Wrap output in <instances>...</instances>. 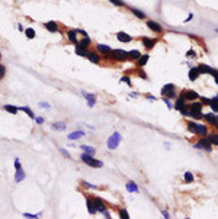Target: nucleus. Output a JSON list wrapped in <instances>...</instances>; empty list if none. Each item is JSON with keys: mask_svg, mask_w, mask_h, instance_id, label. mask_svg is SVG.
<instances>
[{"mask_svg": "<svg viewBox=\"0 0 218 219\" xmlns=\"http://www.w3.org/2000/svg\"><path fill=\"white\" fill-rule=\"evenodd\" d=\"M4 74H6V67L0 64V80H2V79L4 77Z\"/></svg>", "mask_w": 218, "mask_h": 219, "instance_id": "42", "label": "nucleus"}, {"mask_svg": "<svg viewBox=\"0 0 218 219\" xmlns=\"http://www.w3.org/2000/svg\"><path fill=\"white\" fill-rule=\"evenodd\" d=\"M82 94H83L86 99H87V105L89 107H92V106H95V103H96V97L93 96V94H89V93L86 92H82Z\"/></svg>", "mask_w": 218, "mask_h": 219, "instance_id": "21", "label": "nucleus"}, {"mask_svg": "<svg viewBox=\"0 0 218 219\" xmlns=\"http://www.w3.org/2000/svg\"><path fill=\"white\" fill-rule=\"evenodd\" d=\"M83 135H84L83 131H74V132H72V134L68 135V139H70V141H74V139L82 138Z\"/></svg>", "mask_w": 218, "mask_h": 219, "instance_id": "26", "label": "nucleus"}, {"mask_svg": "<svg viewBox=\"0 0 218 219\" xmlns=\"http://www.w3.org/2000/svg\"><path fill=\"white\" fill-rule=\"evenodd\" d=\"M126 189H128V192H131V193H137V192H138V186L135 184L134 181H128V183H126Z\"/></svg>", "mask_w": 218, "mask_h": 219, "instance_id": "27", "label": "nucleus"}, {"mask_svg": "<svg viewBox=\"0 0 218 219\" xmlns=\"http://www.w3.org/2000/svg\"><path fill=\"white\" fill-rule=\"evenodd\" d=\"M0 60H2V54H0Z\"/></svg>", "mask_w": 218, "mask_h": 219, "instance_id": "55", "label": "nucleus"}, {"mask_svg": "<svg viewBox=\"0 0 218 219\" xmlns=\"http://www.w3.org/2000/svg\"><path fill=\"white\" fill-rule=\"evenodd\" d=\"M102 213H103V216H105L106 219H111V218H112V216H111V213L108 212V209H105V211L102 212Z\"/></svg>", "mask_w": 218, "mask_h": 219, "instance_id": "45", "label": "nucleus"}, {"mask_svg": "<svg viewBox=\"0 0 218 219\" xmlns=\"http://www.w3.org/2000/svg\"><path fill=\"white\" fill-rule=\"evenodd\" d=\"M198 71H199V74H211V73H212V68L205 65V64H201V65L198 67Z\"/></svg>", "mask_w": 218, "mask_h": 219, "instance_id": "22", "label": "nucleus"}, {"mask_svg": "<svg viewBox=\"0 0 218 219\" xmlns=\"http://www.w3.org/2000/svg\"><path fill=\"white\" fill-rule=\"evenodd\" d=\"M141 41H143V45L146 46V50H151V48L156 45V42H157L159 39H157V38H146V36H144Z\"/></svg>", "mask_w": 218, "mask_h": 219, "instance_id": "8", "label": "nucleus"}, {"mask_svg": "<svg viewBox=\"0 0 218 219\" xmlns=\"http://www.w3.org/2000/svg\"><path fill=\"white\" fill-rule=\"evenodd\" d=\"M147 26L150 28L151 31H154V32H157V34H160V32H163V29H161V26L157 23V22L154 21H147Z\"/></svg>", "mask_w": 218, "mask_h": 219, "instance_id": "13", "label": "nucleus"}, {"mask_svg": "<svg viewBox=\"0 0 218 219\" xmlns=\"http://www.w3.org/2000/svg\"><path fill=\"white\" fill-rule=\"evenodd\" d=\"M186 55H188V57H193V55H195V52L191 50V51H188V54H186Z\"/></svg>", "mask_w": 218, "mask_h": 219, "instance_id": "52", "label": "nucleus"}, {"mask_svg": "<svg viewBox=\"0 0 218 219\" xmlns=\"http://www.w3.org/2000/svg\"><path fill=\"white\" fill-rule=\"evenodd\" d=\"M93 202H95V206H96V211L97 212H103L106 209V206H105V203H103V200L102 199H99V198H95L93 199Z\"/></svg>", "mask_w": 218, "mask_h": 219, "instance_id": "17", "label": "nucleus"}, {"mask_svg": "<svg viewBox=\"0 0 218 219\" xmlns=\"http://www.w3.org/2000/svg\"><path fill=\"white\" fill-rule=\"evenodd\" d=\"M108 57H111L115 61H126L128 60V52L124 50H112Z\"/></svg>", "mask_w": 218, "mask_h": 219, "instance_id": "3", "label": "nucleus"}, {"mask_svg": "<svg viewBox=\"0 0 218 219\" xmlns=\"http://www.w3.org/2000/svg\"><path fill=\"white\" fill-rule=\"evenodd\" d=\"M148 58H150V55L148 54H144V55H141L138 60H137V67L138 68H143L144 65L147 64V61H148Z\"/></svg>", "mask_w": 218, "mask_h": 219, "instance_id": "20", "label": "nucleus"}, {"mask_svg": "<svg viewBox=\"0 0 218 219\" xmlns=\"http://www.w3.org/2000/svg\"><path fill=\"white\" fill-rule=\"evenodd\" d=\"M25 32V35H26V38L28 39H34L35 38V31L32 29V28H28L26 31H23Z\"/></svg>", "mask_w": 218, "mask_h": 219, "instance_id": "36", "label": "nucleus"}, {"mask_svg": "<svg viewBox=\"0 0 218 219\" xmlns=\"http://www.w3.org/2000/svg\"><path fill=\"white\" fill-rule=\"evenodd\" d=\"M86 58H87L89 61L95 63V64H99V63H101V57H99L96 52H93V51H87V54H86Z\"/></svg>", "mask_w": 218, "mask_h": 219, "instance_id": "10", "label": "nucleus"}, {"mask_svg": "<svg viewBox=\"0 0 218 219\" xmlns=\"http://www.w3.org/2000/svg\"><path fill=\"white\" fill-rule=\"evenodd\" d=\"M25 218H39V215H31V213H23Z\"/></svg>", "mask_w": 218, "mask_h": 219, "instance_id": "48", "label": "nucleus"}, {"mask_svg": "<svg viewBox=\"0 0 218 219\" xmlns=\"http://www.w3.org/2000/svg\"><path fill=\"white\" fill-rule=\"evenodd\" d=\"M96 50H97V52H99V54L105 55V57H108V55L111 54V51H112L108 45H102V44H99V45L96 46Z\"/></svg>", "mask_w": 218, "mask_h": 219, "instance_id": "16", "label": "nucleus"}, {"mask_svg": "<svg viewBox=\"0 0 218 219\" xmlns=\"http://www.w3.org/2000/svg\"><path fill=\"white\" fill-rule=\"evenodd\" d=\"M185 181H186V183H192L193 181V176H192V173H185Z\"/></svg>", "mask_w": 218, "mask_h": 219, "instance_id": "39", "label": "nucleus"}, {"mask_svg": "<svg viewBox=\"0 0 218 219\" xmlns=\"http://www.w3.org/2000/svg\"><path fill=\"white\" fill-rule=\"evenodd\" d=\"M210 106H211V109H212V112H218V99L217 97H215V99H211Z\"/></svg>", "mask_w": 218, "mask_h": 219, "instance_id": "35", "label": "nucleus"}, {"mask_svg": "<svg viewBox=\"0 0 218 219\" xmlns=\"http://www.w3.org/2000/svg\"><path fill=\"white\" fill-rule=\"evenodd\" d=\"M202 105L198 102H193L191 106H188V115L186 116H192L195 119H201L202 118Z\"/></svg>", "mask_w": 218, "mask_h": 219, "instance_id": "2", "label": "nucleus"}, {"mask_svg": "<svg viewBox=\"0 0 218 219\" xmlns=\"http://www.w3.org/2000/svg\"><path fill=\"white\" fill-rule=\"evenodd\" d=\"M201 100H202V103H204V105H210V100H211V99H206V97H202Z\"/></svg>", "mask_w": 218, "mask_h": 219, "instance_id": "49", "label": "nucleus"}, {"mask_svg": "<svg viewBox=\"0 0 218 219\" xmlns=\"http://www.w3.org/2000/svg\"><path fill=\"white\" fill-rule=\"evenodd\" d=\"M66 126H67V125H66L64 122H55V123H52V129H54V131H64V129H66Z\"/></svg>", "mask_w": 218, "mask_h": 219, "instance_id": "29", "label": "nucleus"}, {"mask_svg": "<svg viewBox=\"0 0 218 219\" xmlns=\"http://www.w3.org/2000/svg\"><path fill=\"white\" fill-rule=\"evenodd\" d=\"M196 135H201V136H205V135H208V131H206V126H204V125H199V123H196V132H195Z\"/></svg>", "mask_w": 218, "mask_h": 219, "instance_id": "23", "label": "nucleus"}, {"mask_svg": "<svg viewBox=\"0 0 218 219\" xmlns=\"http://www.w3.org/2000/svg\"><path fill=\"white\" fill-rule=\"evenodd\" d=\"M121 81H124V83H128V86H131V80H130V77H128V76H124L121 79Z\"/></svg>", "mask_w": 218, "mask_h": 219, "instance_id": "44", "label": "nucleus"}, {"mask_svg": "<svg viewBox=\"0 0 218 219\" xmlns=\"http://www.w3.org/2000/svg\"><path fill=\"white\" fill-rule=\"evenodd\" d=\"M60 152H61L63 155H66L67 158H70V152H68L67 150H64V148H60Z\"/></svg>", "mask_w": 218, "mask_h": 219, "instance_id": "43", "label": "nucleus"}, {"mask_svg": "<svg viewBox=\"0 0 218 219\" xmlns=\"http://www.w3.org/2000/svg\"><path fill=\"white\" fill-rule=\"evenodd\" d=\"M119 216H121L122 219H130V215H128V212H126L125 209H121V211H119Z\"/></svg>", "mask_w": 218, "mask_h": 219, "instance_id": "40", "label": "nucleus"}, {"mask_svg": "<svg viewBox=\"0 0 218 219\" xmlns=\"http://www.w3.org/2000/svg\"><path fill=\"white\" fill-rule=\"evenodd\" d=\"M87 46H83L80 45L79 42L76 44V54L79 55V57H86V54H87Z\"/></svg>", "mask_w": 218, "mask_h": 219, "instance_id": "15", "label": "nucleus"}, {"mask_svg": "<svg viewBox=\"0 0 218 219\" xmlns=\"http://www.w3.org/2000/svg\"><path fill=\"white\" fill-rule=\"evenodd\" d=\"M215 126L218 128V116H217V123H215Z\"/></svg>", "mask_w": 218, "mask_h": 219, "instance_id": "54", "label": "nucleus"}, {"mask_svg": "<svg viewBox=\"0 0 218 219\" xmlns=\"http://www.w3.org/2000/svg\"><path fill=\"white\" fill-rule=\"evenodd\" d=\"M198 77H199V71H198V67L191 68V71H189V80H191V81H195Z\"/></svg>", "mask_w": 218, "mask_h": 219, "instance_id": "24", "label": "nucleus"}, {"mask_svg": "<svg viewBox=\"0 0 218 219\" xmlns=\"http://www.w3.org/2000/svg\"><path fill=\"white\" fill-rule=\"evenodd\" d=\"M217 99H218V96H217Z\"/></svg>", "mask_w": 218, "mask_h": 219, "instance_id": "56", "label": "nucleus"}, {"mask_svg": "<svg viewBox=\"0 0 218 219\" xmlns=\"http://www.w3.org/2000/svg\"><path fill=\"white\" fill-rule=\"evenodd\" d=\"M26 177L25 171H23V169L22 167H19V169H16V174H15V181L16 183H21V181H23V179Z\"/></svg>", "mask_w": 218, "mask_h": 219, "instance_id": "18", "label": "nucleus"}, {"mask_svg": "<svg viewBox=\"0 0 218 219\" xmlns=\"http://www.w3.org/2000/svg\"><path fill=\"white\" fill-rule=\"evenodd\" d=\"M130 10L132 13H134L135 16L138 17V19H146V15H144L143 12H141V10H138V9H135V7H130Z\"/></svg>", "mask_w": 218, "mask_h": 219, "instance_id": "31", "label": "nucleus"}, {"mask_svg": "<svg viewBox=\"0 0 218 219\" xmlns=\"http://www.w3.org/2000/svg\"><path fill=\"white\" fill-rule=\"evenodd\" d=\"M188 129L192 132V134H195V132H196V123H195V122H189L188 123Z\"/></svg>", "mask_w": 218, "mask_h": 219, "instance_id": "38", "label": "nucleus"}, {"mask_svg": "<svg viewBox=\"0 0 218 219\" xmlns=\"http://www.w3.org/2000/svg\"><path fill=\"white\" fill-rule=\"evenodd\" d=\"M141 55H143V54H141L138 50H132V51L128 52V60H138Z\"/></svg>", "mask_w": 218, "mask_h": 219, "instance_id": "25", "label": "nucleus"}, {"mask_svg": "<svg viewBox=\"0 0 218 219\" xmlns=\"http://www.w3.org/2000/svg\"><path fill=\"white\" fill-rule=\"evenodd\" d=\"M208 139H210L211 144H214V145H217V147H218V135L217 134H210Z\"/></svg>", "mask_w": 218, "mask_h": 219, "instance_id": "37", "label": "nucleus"}, {"mask_svg": "<svg viewBox=\"0 0 218 219\" xmlns=\"http://www.w3.org/2000/svg\"><path fill=\"white\" fill-rule=\"evenodd\" d=\"M212 76H214V79H215V83L218 84V71H215V70H212V73H211Z\"/></svg>", "mask_w": 218, "mask_h": 219, "instance_id": "46", "label": "nucleus"}, {"mask_svg": "<svg viewBox=\"0 0 218 219\" xmlns=\"http://www.w3.org/2000/svg\"><path fill=\"white\" fill-rule=\"evenodd\" d=\"M82 150H83L86 154H90V155H95V152H96V150L93 147H89V145H82Z\"/></svg>", "mask_w": 218, "mask_h": 219, "instance_id": "33", "label": "nucleus"}, {"mask_svg": "<svg viewBox=\"0 0 218 219\" xmlns=\"http://www.w3.org/2000/svg\"><path fill=\"white\" fill-rule=\"evenodd\" d=\"M183 96L186 100H196L198 97V93L196 92H193V90H188V92H183Z\"/></svg>", "mask_w": 218, "mask_h": 219, "instance_id": "19", "label": "nucleus"}, {"mask_svg": "<svg viewBox=\"0 0 218 219\" xmlns=\"http://www.w3.org/2000/svg\"><path fill=\"white\" fill-rule=\"evenodd\" d=\"M109 2H111V3H113L115 6H119V7H122V6H124V2H122V0H109Z\"/></svg>", "mask_w": 218, "mask_h": 219, "instance_id": "41", "label": "nucleus"}, {"mask_svg": "<svg viewBox=\"0 0 218 219\" xmlns=\"http://www.w3.org/2000/svg\"><path fill=\"white\" fill-rule=\"evenodd\" d=\"M82 184H84L86 187H87V189H95V186H93V184H89L87 181H82Z\"/></svg>", "mask_w": 218, "mask_h": 219, "instance_id": "47", "label": "nucleus"}, {"mask_svg": "<svg viewBox=\"0 0 218 219\" xmlns=\"http://www.w3.org/2000/svg\"><path fill=\"white\" fill-rule=\"evenodd\" d=\"M175 109L181 110L182 115H188V106H186V99H185L183 93L181 94V97L176 100V103H175Z\"/></svg>", "mask_w": 218, "mask_h": 219, "instance_id": "6", "label": "nucleus"}, {"mask_svg": "<svg viewBox=\"0 0 218 219\" xmlns=\"http://www.w3.org/2000/svg\"><path fill=\"white\" fill-rule=\"evenodd\" d=\"M86 205H87V211L90 215H95L96 213V206H95V202H93L92 198H86Z\"/></svg>", "mask_w": 218, "mask_h": 219, "instance_id": "12", "label": "nucleus"}, {"mask_svg": "<svg viewBox=\"0 0 218 219\" xmlns=\"http://www.w3.org/2000/svg\"><path fill=\"white\" fill-rule=\"evenodd\" d=\"M205 119H206V122L210 123V125H214V126H215V123H217V116H215L214 113L205 115Z\"/></svg>", "mask_w": 218, "mask_h": 219, "instance_id": "28", "label": "nucleus"}, {"mask_svg": "<svg viewBox=\"0 0 218 219\" xmlns=\"http://www.w3.org/2000/svg\"><path fill=\"white\" fill-rule=\"evenodd\" d=\"M39 106H41V107H47V109H50V105H48V103H44V102L39 103Z\"/></svg>", "mask_w": 218, "mask_h": 219, "instance_id": "51", "label": "nucleus"}, {"mask_svg": "<svg viewBox=\"0 0 218 219\" xmlns=\"http://www.w3.org/2000/svg\"><path fill=\"white\" fill-rule=\"evenodd\" d=\"M17 28H19V31H21V32H23V26H22V25H17Z\"/></svg>", "mask_w": 218, "mask_h": 219, "instance_id": "53", "label": "nucleus"}, {"mask_svg": "<svg viewBox=\"0 0 218 219\" xmlns=\"http://www.w3.org/2000/svg\"><path fill=\"white\" fill-rule=\"evenodd\" d=\"M79 44L80 45H83V46H90V44H92V41H90V38H89V36H83V38L80 39L79 41Z\"/></svg>", "mask_w": 218, "mask_h": 219, "instance_id": "34", "label": "nucleus"}, {"mask_svg": "<svg viewBox=\"0 0 218 219\" xmlns=\"http://www.w3.org/2000/svg\"><path fill=\"white\" fill-rule=\"evenodd\" d=\"M195 148H202V150H205V151H211V142L208 138H202L201 141H198L195 144Z\"/></svg>", "mask_w": 218, "mask_h": 219, "instance_id": "7", "label": "nucleus"}, {"mask_svg": "<svg viewBox=\"0 0 218 219\" xmlns=\"http://www.w3.org/2000/svg\"><path fill=\"white\" fill-rule=\"evenodd\" d=\"M44 26L47 28V31H50V32H52V34H55V32H60L58 25H57V22H54V21L47 22V23H45Z\"/></svg>", "mask_w": 218, "mask_h": 219, "instance_id": "9", "label": "nucleus"}, {"mask_svg": "<svg viewBox=\"0 0 218 219\" xmlns=\"http://www.w3.org/2000/svg\"><path fill=\"white\" fill-rule=\"evenodd\" d=\"M67 38H68V41L72 44H77L79 42V39H77V31L76 29H70V31H67Z\"/></svg>", "mask_w": 218, "mask_h": 219, "instance_id": "14", "label": "nucleus"}, {"mask_svg": "<svg viewBox=\"0 0 218 219\" xmlns=\"http://www.w3.org/2000/svg\"><path fill=\"white\" fill-rule=\"evenodd\" d=\"M175 84H172V83H169V84L163 86V88H161V94H163L164 97H167V99H173V97L176 96V90H175Z\"/></svg>", "mask_w": 218, "mask_h": 219, "instance_id": "5", "label": "nucleus"}, {"mask_svg": "<svg viewBox=\"0 0 218 219\" xmlns=\"http://www.w3.org/2000/svg\"><path fill=\"white\" fill-rule=\"evenodd\" d=\"M4 110H6V112H9V113H12V115H16L17 110H19V107H16V106H12V105H6V106H4Z\"/></svg>", "mask_w": 218, "mask_h": 219, "instance_id": "30", "label": "nucleus"}, {"mask_svg": "<svg viewBox=\"0 0 218 219\" xmlns=\"http://www.w3.org/2000/svg\"><path fill=\"white\" fill-rule=\"evenodd\" d=\"M19 110H23V112H25V113L28 115L31 119H35V113L29 109V107H28V106H22V107H19Z\"/></svg>", "mask_w": 218, "mask_h": 219, "instance_id": "32", "label": "nucleus"}, {"mask_svg": "<svg viewBox=\"0 0 218 219\" xmlns=\"http://www.w3.org/2000/svg\"><path fill=\"white\" fill-rule=\"evenodd\" d=\"M80 158H82V161H83L84 164H87L89 167H93V169H101V167H103V163L96 160V158H93V155H90V154L83 152Z\"/></svg>", "mask_w": 218, "mask_h": 219, "instance_id": "1", "label": "nucleus"}, {"mask_svg": "<svg viewBox=\"0 0 218 219\" xmlns=\"http://www.w3.org/2000/svg\"><path fill=\"white\" fill-rule=\"evenodd\" d=\"M116 38L119 42H124V44H128L132 41V38H131L128 34H125V32H118L116 34Z\"/></svg>", "mask_w": 218, "mask_h": 219, "instance_id": "11", "label": "nucleus"}, {"mask_svg": "<svg viewBox=\"0 0 218 219\" xmlns=\"http://www.w3.org/2000/svg\"><path fill=\"white\" fill-rule=\"evenodd\" d=\"M121 139H122V136H121V134H119V132H115V134H112L111 136H109V139H108V148H109V150H115V148L119 145Z\"/></svg>", "mask_w": 218, "mask_h": 219, "instance_id": "4", "label": "nucleus"}, {"mask_svg": "<svg viewBox=\"0 0 218 219\" xmlns=\"http://www.w3.org/2000/svg\"><path fill=\"white\" fill-rule=\"evenodd\" d=\"M35 121H37L38 125H42V123H44V118H35Z\"/></svg>", "mask_w": 218, "mask_h": 219, "instance_id": "50", "label": "nucleus"}]
</instances>
